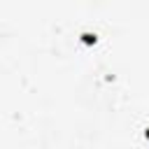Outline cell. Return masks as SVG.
I'll use <instances>...</instances> for the list:
<instances>
[{"label": "cell", "instance_id": "obj_2", "mask_svg": "<svg viewBox=\"0 0 149 149\" xmlns=\"http://www.w3.org/2000/svg\"><path fill=\"white\" fill-rule=\"evenodd\" d=\"M144 135H147V140H149V128H147V130H144Z\"/></svg>", "mask_w": 149, "mask_h": 149}, {"label": "cell", "instance_id": "obj_1", "mask_svg": "<svg viewBox=\"0 0 149 149\" xmlns=\"http://www.w3.org/2000/svg\"><path fill=\"white\" fill-rule=\"evenodd\" d=\"M84 42H88V44H91V42H95V35H91V33H86V35H84Z\"/></svg>", "mask_w": 149, "mask_h": 149}]
</instances>
